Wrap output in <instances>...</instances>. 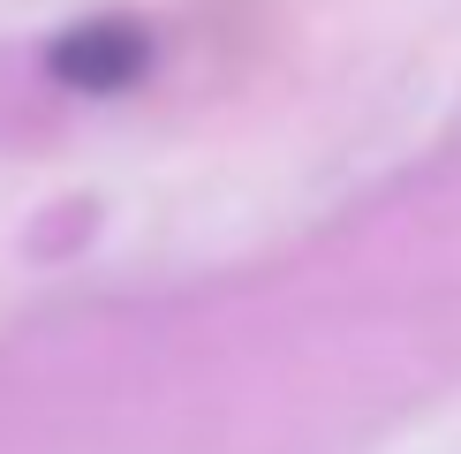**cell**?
Here are the masks:
<instances>
[{"instance_id":"6da1fadb","label":"cell","mask_w":461,"mask_h":454,"mask_svg":"<svg viewBox=\"0 0 461 454\" xmlns=\"http://www.w3.org/2000/svg\"><path fill=\"white\" fill-rule=\"evenodd\" d=\"M144 31L137 23H84L53 46V76L61 84H84V91H122L129 76L144 68Z\"/></svg>"}]
</instances>
